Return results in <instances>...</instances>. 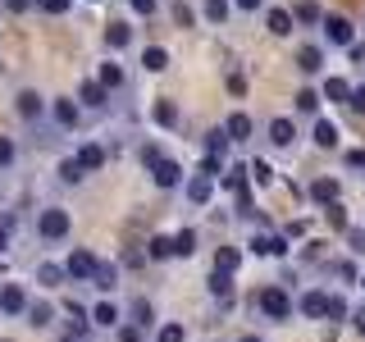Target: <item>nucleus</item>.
<instances>
[{"label": "nucleus", "instance_id": "f03ea898", "mask_svg": "<svg viewBox=\"0 0 365 342\" xmlns=\"http://www.w3.org/2000/svg\"><path fill=\"white\" fill-rule=\"evenodd\" d=\"M256 306H260V315H265V319H274V324H283V319L292 315V296H288V288H279V283L260 288Z\"/></svg>", "mask_w": 365, "mask_h": 342}, {"label": "nucleus", "instance_id": "f3484780", "mask_svg": "<svg viewBox=\"0 0 365 342\" xmlns=\"http://www.w3.org/2000/svg\"><path fill=\"white\" fill-rule=\"evenodd\" d=\"M96 83L106 87V91H119L123 83H128V73H123V64H119V60H106V64L96 68Z\"/></svg>", "mask_w": 365, "mask_h": 342}, {"label": "nucleus", "instance_id": "c85d7f7f", "mask_svg": "<svg viewBox=\"0 0 365 342\" xmlns=\"http://www.w3.org/2000/svg\"><path fill=\"white\" fill-rule=\"evenodd\" d=\"M201 14L215 23V28H224L228 23V14H233V5H228V0H201Z\"/></svg>", "mask_w": 365, "mask_h": 342}, {"label": "nucleus", "instance_id": "603ef678", "mask_svg": "<svg viewBox=\"0 0 365 342\" xmlns=\"http://www.w3.org/2000/svg\"><path fill=\"white\" fill-rule=\"evenodd\" d=\"M342 160H347V169H365V146H351Z\"/></svg>", "mask_w": 365, "mask_h": 342}, {"label": "nucleus", "instance_id": "7c9ffc66", "mask_svg": "<svg viewBox=\"0 0 365 342\" xmlns=\"http://www.w3.org/2000/svg\"><path fill=\"white\" fill-rule=\"evenodd\" d=\"M237 265H242V251H237V247H220V251H215V269L237 274Z\"/></svg>", "mask_w": 365, "mask_h": 342}, {"label": "nucleus", "instance_id": "9d476101", "mask_svg": "<svg viewBox=\"0 0 365 342\" xmlns=\"http://www.w3.org/2000/svg\"><path fill=\"white\" fill-rule=\"evenodd\" d=\"M265 137H269V146H279V151H288V146L297 142V123L288 119V114H279V119H269Z\"/></svg>", "mask_w": 365, "mask_h": 342}, {"label": "nucleus", "instance_id": "8fccbe9b", "mask_svg": "<svg viewBox=\"0 0 365 342\" xmlns=\"http://www.w3.org/2000/svg\"><path fill=\"white\" fill-rule=\"evenodd\" d=\"M329 319H347V301H342L338 292L329 296Z\"/></svg>", "mask_w": 365, "mask_h": 342}, {"label": "nucleus", "instance_id": "de8ad7c7", "mask_svg": "<svg viewBox=\"0 0 365 342\" xmlns=\"http://www.w3.org/2000/svg\"><path fill=\"white\" fill-rule=\"evenodd\" d=\"M342 237H347V247L356 251V256H365V228H347Z\"/></svg>", "mask_w": 365, "mask_h": 342}, {"label": "nucleus", "instance_id": "6ab92c4d", "mask_svg": "<svg viewBox=\"0 0 365 342\" xmlns=\"http://www.w3.org/2000/svg\"><path fill=\"white\" fill-rule=\"evenodd\" d=\"M292 19H297V28H319V23H324V9H319L315 0H297Z\"/></svg>", "mask_w": 365, "mask_h": 342}, {"label": "nucleus", "instance_id": "39448f33", "mask_svg": "<svg viewBox=\"0 0 365 342\" xmlns=\"http://www.w3.org/2000/svg\"><path fill=\"white\" fill-rule=\"evenodd\" d=\"M32 301H28V288L23 283H0V315H28Z\"/></svg>", "mask_w": 365, "mask_h": 342}, {"label": "nucleus", "instance_id": "4be33fe9", "mask_svg": "<svg viewBox=\"0 0 365 342\" xmlns=\"http://www.w3.org/2000/svg\"><path fill=\"white\" fill-rule=\"evenodd\" d=\"M338 142H342L338 123H334V119H315V146H319V151H334Z\"/></svg>", "mask_w": 365, "mask_h": 342}, {"label": "nucleus", "instance_id": "13d9d810", "mask_svg": "<svg viewBox=\"0 0 365 342\" xmlns=\"http://www.w3.org/2000/svg\"><path fill=\"white\" fill-rule=\"evenodd\" d=\"M351 328L365 338V306H356V311H351Z\"/></svg>", "mask_w": 365, "mask_h": 342}, {"label": "nucleus", "instance_id": "dca6fc26", "mask_svg": "<svg viewBox=\"0 0 365 342\" xmlns=\"http://www.w3.org/2000/svg\"><path fill=\"white\" fill-rule=\"evenodd\" d=\"M64 319H68V333H73V338H87V328L96 324V319H91V311H83L78 301L64 306Z\"/></svg>", "mask_w": 365, "mask_h": 342}, {"label": "nucleus", "instance_id": "ddd939ff", "mask_svg": "<svg viewBox=\"0 0 365 342\" xmlns=\"http://www.w3.org/2000/svg\"><path fill=\"white\" fill-rule=\"evenodd\" d=\"M151 119L160 123V128H169V133H174V128H178V123H182V114H178V100H169V96H160V100H155V105H151Z\"/></svg>", "mask_w": 365, "mask_h": 342}, {"label": "nucleus", "instance_id": "4c0bfd02", "mask_svg": "<svg viewBox=\"0 0 365 342\" xmlns=\"http://www.w3.org/2000/svg\"><path fill=\"white\" fill-rule=\"evenodd\" d=\"M37 279L46 283V288H60V283L68 279V269L64 265H37Z\"/></svg>", "mask_w": 365, "mask_h": 342}, {"label": "nucleus", "instance_id": "cd10ccee", "mask_svg": "<svg viewBox=\"0 0 365 342\" xmlns=\"http://www.w3.org/2000/svg\"><path fill=\"white\" fill-rule=\"evenodd\" d=\"M142 68H146V73H165V68H169V51H165V46H146V51H142Z\"/></svg>", "mask_w": 365, "mask_h": 342}, {"label": "nucleus", "instance_id": "9b49d317", "mask_svg": "<svg viewBox=\"0 0 365 342\" xmlns=\"http://www.w3.org/2000/svg\"><path fill=\"white\" fill-rule=\"evenodd\" d=\"M297 68H302L306 78H315L319 68H324V46H315V41H306V46H297Z\"/></svg>", "mask_w": 365, "mask_h": 342}, {"label": "nucleus", "instance_id": "1a4fd4ad", "mask_svg": "<svg viewBox=\"0 0 365 342\" xmlns=\"http://www.w3.org/2000/svg\"><path fill=\"white\" fill-rule=\"evenodd\" d=\"M182 197H187L192 205H210L215 201V178L210 174H192L187 182H182Z\"/></svg>", "mask_w": 365, "mask_h": 342}, {"label": "nucleus", "instance_id": "c03bdc74", "mask_svg": "<svg viewBox=\"0 0 365 342\" xmlns=\"http://www.w3.org/2000/svg\"><path fill=\"white\" fill-rule=\"evenodd\" d=\"M155 342H187V328H182V324H160Z\"/></svg>", "mask_w": 365, "mask_h": 342}, {"label": "nucleus", "instance_id": "a211bd4d", "mask_svg": "<svg viewBox=\"0 0 365 342\" xmlns=\"http://www.w3.org/2000/svg\"><path fill=\"white\" fill-rule=\"evenodd\" d=\"M338 197H342V182L338 178H315L311 182V201L315 205H334Z\"/></svg>", "mask_w": 365, "mask_h": 342}, {"label": "nucleus", "instance_id": "72a5a7b5", "mask_svg": "<svg viewBox=\"0 0 365 342\" xmlns=\"http://www.w3.org/2000/svg\"><path fill=\"white\" fill-rule=\"evenodd\" d=\"M114 283H119V265H96V279H91V288L114 292Z\"/></svg>", "mask_w": 365, "mask_h": 342}, {"label": "nucleus", "instance_id": "4468645a", "mask_svg": "<svg viewBox=\"0 0 365 342\" xmlns=\"http://www.w3.org/2000/svg\"><path fill=\"white\" fill-rule=\"evenodd\" d=\"M224 133L233 137V142H251V133H256V123H251V114L247 110H233L224 119Z\"/></svg>", "mask_w": 365, "mask_h": 342}, {"label": "nucleus", "instance_id": "49530a36", "mask_svg": "<svg viewBox=\"0 0 365 342\" xmlns=\"http://www.w3.org/2000/svg\"><path fill=\"white\" fill-rule=\"evenodd\" d=\"M160 160H165V155H160V146H155V142H146V146H142V165H146V174H151Z\"/></svg>", "mask_w": 365, "mask_h": 342}, {"label": "nucleus", "instance_id": "393cba45", "mask_svg": "<svg viewBox=\"0 0 365 342\" xmlns=\"http://www.w3.org/2000/svg\"><path fill=\"white\" fill-rule=\"evenodd\" d=\"M228 142H233V137H228L224 128H215L210 137H205V160H224L228 165Z\"/></svg>", "mask_w": 365, "mask_h": 342}, {"label": "nucleus", "instance_id": "bb28decb", "mask_svg": "<svg viewBox=\"0 0 365 342\" xmlns=\"http://www.w3.org/2000/svg\"><path fill=\"white\" fill-rule=\"evenodd\" d=\"M210 296H215V301H233V274H224V269H215L210 274Z\"/></svg>", "mask_w": 365, "mask_h": 342}, {"label": "nucleus", "instance_id": "5701e85b", "mask_svg": "<svg viewBox=\"0 0 365 342\" xmlns=\"http://www.w3.org/2000/svg\"><path fill=\"white\" fill-rule=\"evenodd\" d=\"M128 41H133V28H128L123 19H110V23H106V46H110V51H123Z\"/></svg>", "mask_w": 365, "mask_h": 342}, {"label": "nucleus", "instance_id": "20e7f679", "mask_svg": "<svg viewBox=\"0 0 365 342\" xmlns=\"http://www.w3.org/2000/svg\"><path fill=\"white\" fill-rule=\"evenodd\" d=\"M96 265H101V260L91 256V251H83V247L68 251V260H64V269H68L73 283H91V279H96Z\"/></svg>", "mask_w": 365, "mask_h": 342}, {"label": "nucleus", "instance_id": "0eeeda50", "mask_svg": "<svg viewBox=\"0 0 365 342\" xmlns=\"http://www.w3.org/2000/svg\"><path fill=\"white\" fill-rule=\"evenodd\" d=\"M51 114H55V123H60L64 133H73L78 123H83V105H78L73 96H55L51 100Z\"/></svg>", "mask_w": 365, "mask_h": 342}, {"label": "nucleus", "instance_id": "f8f14e48", "mask_svg": "<svg viewBox=\"0 0 365 342\" xmlns=\"http://www.w3.org/2000/svg\"><path fill=\"white\" fill-rule=\"evenodd\" d=\"M329 296L334 292H302V301H297V311H302L306 319H329Z\"/></svg>", "mask_w": 365, "mask_h": 342}, {"label": "nucleus", "instance_id": "bf43d9fd", "mask_svg": "<svg viewBox=\"0 0 365 342\" xmlns=\"http://www.w3.org/2000/svg\"><path fill=\"white\" fill-rule=\"evenodd\" d=\"M233 5H237V9H242V14H256V9H260V5H265V0H233Z\"/></svg>", "mask_w": 365, "mask_h": 342}, {"label": "nucleus", "instance_id": "79ce46f5", "mask_svg": "<svg viewBox=\"0 0 365 342\" xmlns=\"http://www.w3.org/2000/svg\"><path fill=\"white\" fill-rule=\"evenodd\" d=\"M174 23L178 28H192V23H197V9H192L187 0H174Z\"/></svg>", "mask_w": 365, "mask_h": 342}, {"label": "nucleus", "instance_id": "a878e982", "mask_svg": "<svg viewBox=\"0 0 365 342\" xmlns=\"http://www.w3.org/2000/svg\"><path fill=\"white\" fill-rule=\"evenodd\" d=\"M91 319H96L101 328H119L123 324V311H119V301H101L96 311H91Z\"/></svg>", "mask_w": 365, "mask_h": 342}, {"label": "nucleus", "instance_id": "09e8293b", "mask_svg": "<svg viewBox=\"0 0 365 342\" xmlns=\"http://www.w3.org/2000/svg\"><path fill=\"white\" fill-rule=\"evenodd\" d=\"M133 5V14H142V19H151L155 9H160V0H128Z\"/></svg>", "mask_w": 365, "mask_h": 342}, {"label": "nucleus", "instance_id": "473e14b6", "mask_svg": "<svg viewBox=\"0 0 365 342\" xmlns=\"http://www.w3.org/2000/svg\"><path fill=\"white\" fill-rule=\"evenodd\" d=\"M292 100H297V110H302V114H315V110H319V100H324V91H315V87H302Z\"/></svg>", "mask_w": 365, "mask_h": 342}, {"label": "nucleus", "instance_id": "2f4dec72", "mask_svg": "<svg viewBox=\"0 0 365 342\" xmlns=\"http://www.w3.org/2000/svg\"><path fill=\"white\" fill-rule=\"evenodd\" d=\"M146 256H151V260H169V256H178V251H174V237L155 233L151 242H146Z\"/></svg>", "mask_w": 365, "mask_h": 342}, {"label": "nucleus", "instance_id": "864d4df0", "mask_svg": "<svg viewBox=\"0 0 365 342\" xmlns=\"http://www.w3.org/2000/svg\"><path fill=\"white\" fill-rule=\"evenodd\" d=\"M119 342H146V328H137V324L119 328Z\"/></svg>", "mask_w": 365, "mask_h": 342}, {"label": "nucleus", "instance_id": "f704fd0d", "mask_svg": "<svg viewBox=\"0 0 365 342\" xmlns=\"http://www.w3.org/2000/svg\"><path fill=\"white\" fill-rule=\"evenodd\" d=\"M174 251L187 260L192 251H197V228H178V233H174Z\"/></svg>", "mask_w": 365, "mask_h": 342}, {"label": "nucleus", "instance_id": "5fc2aeb1", "mask_svg": "<svg viewBox=\"0 0 365 342\" xmlns=\"http://www.w3.org/2000/svg\"><path fill=\"white\" fill-rule=\"evenodd\" d=\"M347 105L356 110V114H365V83H356V87H351V100H347Z\"/></svg>", "mask_w": 365, "mask_h": 342}, {"label": "nucleus", "instance_id": "f257e3e1", "mask_svg": "<svg viewBox=\"0 0 365 342\" xmlns=\"http://www.w3.org/2000/svg\"><path fill=\"white\" fill-rule=\"evenodd\" d=\"M68 233H73V214H68L64 205H46L37 214V237L41 242H64Z\"/></svg>", "mask_w": 365, "mask_h": 342}, {"label": "nucleus", "instance_id": "a18cd8bd", "mask_svg": "<svg viewBox=\"0 0 365 342\" xmlns=\"http://www.w3.org/2000/svg\"><path fill=\"white\" fill-rule=\"evenodd\" d=\"M28 315H32V324H37V328H46V324H51V315H55V311H51L46 301H32V311H28Z\"/></svg>", "mask_w": 365, "mask_h": 342}, {"label": "nucleus", "instance_id": "680f3d73", "mask_svg": "<svg viewBox=\"0 0 365 342\" xmlns=\"http://www.w3.org/2000/svg\"><path fill=\"white\" fill-rule=\"evenodd\" d=\"M60 342H83V338H73V333H64V338H60Z\"/></svg>", "mask_w": 365, "mask_h": 342}, {"label": "nucleus", "instance_id": "ea45409f", "mask_svg": "<svg viewBox=\"0 0 365 342\" xmlns=\"http://www.w3.org/2000/svg\"><path fill=\"white\" fill-rule=\"evenodd\" d=\"M251 182H256V187H269V182H274V169L265 165V160H251Z\"/></svg>", "mask_w": 365, "mask_h": 342}, {"label": "nucleus", "instance_id": "6e6d98bb", "mask_svg": "<svg viewBox=\"0 0 365 342\" xmlns=\"http://www.w3.org/2000/svg\"><path fill=\"white\" fill-rule=\"evenodd\" d=\"M228 91H233V96H247V78L242 73H228Z\"/></svg>", "mask_w": 365, "mask_h": 342}, {"label": "nucleus", "instance_id": "b1692460", "mask_svg": "<svg viewBox=\"0 0 365 342\" xmlns=\"http://www.w3.org/2000/svg\"><path fill=\"white\" fill-rule=\"evenodd\" d=\"M78 100H83L87 110H101V105H106V100H110V91L101 87L96 78H91V83H83V87H78Z\"/></svg>", "mask_w": 365, "mask_h": 342}, {"label": "nucleus", "instance_id": "37998d69", "mask_svg": "<svg viewBox=\"0 0 365 342\" xmlns=\"http://www.w3.org/2000/svg\"><path fill=\"white\" fill-rule=\"evenodd\" d=\"M37 9H41V14H51V19H60V14L73 9V0H37Z\"/></svg>", "mask_w": 365, "mask_h": 342}, {"label": "nucleus", "instance_id": "2eb2a0df", "mask_svg": "<svg viewBox=\"0 0 365 342\" xmlns=\"http://www.w3.org/2000/svg\"><path fill=\"white\" fill-rule=\"evenodd\" d=\"M78 165H83L87 169V174H96V169H106V146H101V142H83V146H78Z\"/></svg>", "mask_w": 365, "mask_h": 342}, {"label": "nucleus", "instance_id": "4d7b16f0", "mask_svg": "<svg viewBox=\"0 0 365 342\" xmlns=\"http://www.w3.org/2000/svg\"><path fill=\"white\" fill-rule=\"evenodd\" d=\"M32 5H37V0H5V9H9V14H28Z\"/></svg>", "mask_w": 365, "mask_h": 342}, {"label": "nucleus", "instance_id": "aec40b11", "mask_svg": "<svg viewBox=\"0 0 365 342\" xmlns=\"http://www.w3.org/2000/svg\"><path fill=\"white\" fill-rule=\"evenodd\" d=\"M251 251H256V256H283V251H288V237L260 233V237H251Z\"/></svg>", "mask_w": 365, "mask_h": 342}, {"label": "nucleus", "instance_id": "7ed1b4c3", "mask_svg": "<svg viewBox=\"0 0 365 342\" xmlns=\"http://www.w3.org/2000/svg\"><path fill=\"white\" fill-rule=\"evenodd\" d=\"M324 41L329 46H356V28H351V19L347 14H324Z\"/></svg>", "mask_w": 365, "mask_h": 342}, {"label": "nucleus", "instance_id": "e433bc0d", "mask_svg": "<svg viewBox=\"0 0 365 342\" xmlns=\"http://www.w3.org/2000/svg\"><path fill=\"white\" fill-rule=\"evenodd\" d=\"M133 324L137 328H151L155 324V306L146 301V296H142V301H133Z\"/></svg>", "mask_w": 365, "mask_h": 342}, {"label": "nucleus", "instance_id": "052dcab7", "mask_svg": "<svg viewBox=\"0 0 365 342\" xmlns=\"http://www.w3.org/2000/svg\"><path fill=\"white\" fill-rule=\"evenodd\" d=\"M237 342H265V338H256V333H247V338H237Z\"/></svg>", "mask_w": 365, "mask_h": 342}, {"label": "nucleus", "instance_id": "423d86ee", "mask_svg": "<svg viewBox=\"0 0 365 342\" xmlns=\"http://www.w3.org/2000/svg\"><path fill=\"white\" fill-rule=\"evenodd\" d=\"M14 110H19V119H23V123H37L41 114H46V96H41L37 87H23L19 96H14Z\"/></svg>", "mask_w": 365, "mask_h": 342}, {"label": "nucleus", "instance_id": "e2e57ef3", "mask_svg": "<svg viewBox=\"0 0 365 342\" xmlns=\"http://www.w3.org/2000/svg\"><path fill=\"white\" fill-rule=\"evenodd\" d=\"M91 5H96V0H91Z\"/></svg>", "mask_w": 365, "mask_h": 342}, {"label": "nucleus", "instance_id": "3c124183", "mask_svg": "<svg viewBox=\"0 0 365 342\" xmlns=\"http://www.w3.org/2000/svg\"><path fill=\"white\" fill-rule=\"evenodd\" d=\"M9 233H14V214H0V251L9 247Z\"/></svg>", "mask_w": 365, "mask_h": 342}, {"label": "nucleus", "instance_id": "c9c22d12", "mask_svg": "<svg viewBox=\"0 0 365 342\" xmlns=\"http://www.w3.org/2000/svg\"><path fill=\"white\" fill-rule=\"evenodd\" d=\"M324 219H329V228H338V233H347V205L342 201H334V205H324Z\"/></svg>", "mask_w": 365, "mask_h": 342}, {"label": "nucleus", "instance_id": "c756f323", "mask_svg": "<svg viewBox=\"0 0 365 342\" xmlns=\"http://www.w3.org/2000/svg\"><path fill=\"white\" fill-rule=\"evenodd\" d=\"M324 100L347 105V100H351V83H347V78H324Z\"/></svg>", "mask_w": 365, "mask_h": 342}, {"label": "nucleus", "instance_id": "6e6552de", "mask_svg": "<svg viewBox=\"0 0 365 342\" xmlns=\"http://www.w3.org/2000/svg\"><path fill=\"white\" fill-rule=\"evenodd\" d=\"M187 178H192V174H182V165H178V160H160V165L151 169V182H155L160 192H169V187H182Z\"/></svg>", "mask_w": 365, "mask_h": 342}, {"label": "nucleus", "instance_id": "412c9836", "mask_svg": "<svg viewBox=\"0 0 365 342\" xmlns=\"http://www.w3.org/2000/svg\"><path fill=\"white\" fill-rule=\"evenodd\" d=\"M265 28L274 32V37H292V28H297L292 9H269V14H265Z\"/></svg>", "mask_w": 365, "mask_h": 342}, {"label": "nucleus", "instance_id": "a19ab883", "mask_svg": "<svg viewBox=\"0 0 365 342\" xmlns=\"http://www.w3.org/2000/svg\"><path fill=\"white\" fill-rule=\"evenodd\" d=\"M14 160H19V142H14V137H5V133H0V169H9Z\"/></svg>", "mask_w": 365, "mask_h": 342}, {"label": "nucleus", "instance_id": "58836bf2", "mask_svg": "<svg viewBox=\"0 0 365 342\" xmlns=\"http://www.w3.org/2000/svg\"><path fill=\"white\" fill-rule=\"evenodd\" d=\"M87 178V169L78 165V155H68V160H60V182H83Z\"/></svg>", "mask_w": 365, "mask_h": 342}]
</instances>
